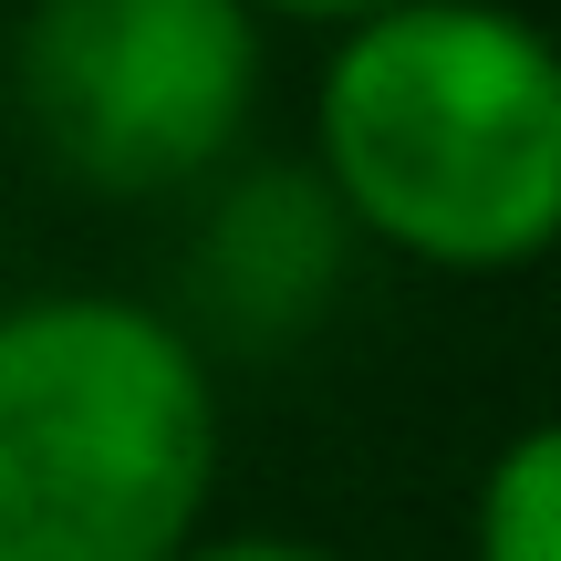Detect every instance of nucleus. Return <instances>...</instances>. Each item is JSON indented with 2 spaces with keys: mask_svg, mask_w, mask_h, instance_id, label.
I'll return each mask as SVG.
<instances>
[{
  "mask_svg": "<svg viewBox=\"0 0 561 561\" xmlns=\"http://www.w3.org/2000/svg\"><path fill=\"white\" fill-rule=\"evenodd\" d=\"M219 479V385L146 301L0 312V561H178Z\"/></svg>",
  "mask_w": 561,
  "mask_h": 561,
  "instance_id": "2",
  "label": "nucleus"
},
{
  "mask_svg": "<svg viewBox=\"0 0 561 561\" xmlns=\"http://www.w3.org/2000/svg\"><path fill=\"white\" fill-rule=\"evenodd\" d=\"M240 11H280V21H375V11H396V0H240Z\"/></svg>",
  "mask_w": 561,
  "mask_h": 561,
  "instance_id": "6",
  "label": "nucleus"
},
{
  "mask_svg": "<svg viewBox=\"0 0 561 561\" xmlns=\"http://www.w3.org/2000/svg\"><path fill=\"white\" fill-rule=\"evenodd\" d=\"M322 167L426 271H520L561 229V62L500 0H396L322 73Z\"/></svg>",
  "mask_w": 561,
  "mask_h": 561,
  "instance_id": "1",
  "label": "nucleus"
},
{
  "mask_svg": "<svg viewBox=\"0 0 561 561\" xmlns=\"http://www.w3.org/2000/svg\"><path fill=\"white\" fill-rule=\"evenodd\" d=\"M479 561H561V437L520 426L479 479Z\"/></svg>",
  "mask_w": 561,
  "mask_h": 561,
  "instance_id": "4",
  "label": "nucleus"
},
{
  "mask_svg": "<svg viewBox=\"0 0 561 561\" xmlns=\"http://www.w3.org/2000/svg\"><path fill=\"white\" fill-rule=\"evenodd\" d=\"M261 94L240 0H32L21 115L94 198H167L208 178Z\"/></svg>",
  "mask_w": 561,
  "mask_h": 561,
  "instance_id": "3",
  "label": "nucleus"
},
{
  "mask_svg": "<svg viewBox=\"0 0 561 561\" xmlns=\"http://www.w3.org/2000/svg\"><path fill=\"white\" fill-rule=\"evenodd\" d=\"M178 561H333L312 541H271V530H240V541H187Z\"/></svg>",
  "mask_w": 561,
  "mask_h": 561,
  "instance_id": "5",
  "label": "nucleus"
}]
</instances>
